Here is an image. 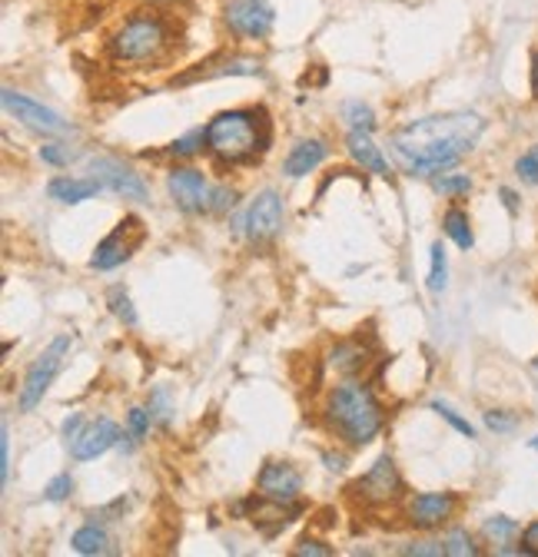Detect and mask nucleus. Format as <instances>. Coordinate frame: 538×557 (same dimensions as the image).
<instances>
[{
  "label": "nucleus",
  "mask_w": 538,
  "mask_h": 557,
  "mask_svg": "<svg viewBox=\"0 0 538 557\" xmlns=\"http://www.w3.org/2000/svg\"><path fill=\"white\" fill-rule=\"evenodd\" d=\"M486 133V116L455 110V113H436L413 120L389 136L392 160L402 173L432 180L439 173H449L458 166Z\"/></svg>",
  "instance_id": "1"
},
{
  "label": "nucleus",
  "mask_w": 538,
  "mask_h": 557,
  "mask_svg": "<svg viewBox=\"0 0 538 557\" xmlns=\"http://www.w3.org/2000/svg\"><path fill=\"white\" fill-rule=\"evenodd\" d=\"M326 422L346 445L359 448V445H369L382 432L386 411L366 382L350 379L326 395Z\"/></svg>",
  "instance_id": "2"
},
{
  "label": "nucleus",
  "mask_w": 538,
  "mask_h": 557,
  "mask_svg": "<svg viewBox=\"0 0 538 557\" xmlns=\"http://www.w3.org/2000/svg\"><path fill=\"white\" fill-rule=\"evenodd\" d=\"M207 147L220 163L246 166L269 150V123L262 110H223L207 123Z\"/></svg>",
  "instance_id": "3"
},
{
  "label": "nucleus",
  "mask_w": 538,
  "mask_h": 557,
  "mask_svg": "<svg viewBox=\"0 0 538 557\" xmlns=\"http://www.w3.org/2000/svg\"><path fill=\"white\" fill-rule=\"evenodd\" d=\"M170 47V24L154 11H137L120 24L110 40V50L123 63H154Z\"/></svg>",
  "instance_id": "4"
},
{
  "label": "nucleus",
  "mask_w": 538,
  "mask_h": 557,
  "mask_svg": "<svg viewBox=\"0 0 538 557\" xmlns=\"http://www.w3.org/2000/svg\"><path fill=\"white\" fill-rule=\"evenodd\" d=\"M66 352H71V335H57V338L44 348V352L37 356V362L27 369L24 385H21V395H17V408H21V411H34V408L44 401V395H47V388L53 385V379H57V372H60Z\"/></svg>",
  "instance_id": "5"
},
{
  "label": "nucleus",
  "mask_w": 538,
  "mask_h": 557,
  "mask_svg": "<svg viewBox=\"0 0 538 557\" xmlns=\"http://www.w3.org/2000/svg\"><path fill=\"white\" fill-rule=\"evenodd\" d=\"M350 492L356 498H363L366 505L379 508V505H392V502H399L402 495H406V484H402V474H399L395 461L389 455H382V458L372 461V468L363 478H356V484L350 487Z\"/></svg>",
  "instance_id": "6"
},
{
  "label": "nucleus",
  "mask_w": 538,
  "mask_h": 557,
  "mask_svg": "<svg viewBox=\"0 0 538 557\" xmlns=\"http://www.w3.org/2000/svg\"><path fill=\"white\" fill-rule=\"evenodd\" d=\"M147 239V230L137 216H123L117 223V230L97 246V252L90 256V265L100 269V272H110L117 265H123L133 252H137Z\"/></svg>",
  "instance_id": "7"
},
{
  "label": "nucleus",
  "mask_w": 538,
  "mask_h": 557,
  "mask_svg": "<svg viewBox=\"0 0 538 557\" xmlns=\"http://www.w3.org/2000/svg\"><path fill=\"white\" fill-rule=\"evenodd\" d=\"M4 110L11 116H17L27 129L40 133V136H71L74 133V126L66 123L60 113H53L50 107H44V103L17 94L14 87H4Z\"/></svg>",
  "instance_id": "8"
},
{
  "label": "nucleus",
  "mask_w": 538,
  "mask_h": 557,
  "mask_svg": "<svg viewBox=\"0 0 538 557\" xmlns=\"http://www.w3.org/2000/svg\"><path fill=\"white\" fill-rule=\"evenodd\" d=\"M283 220H286L283 196L277 189H262V193H256V199L246 209L243 233L249 236V243H269L280 236Z\"/></svg>",
  "instance_id": "9"
},
{
  "label": "nucleus",
  "mask_w": 538,
  "mask_h": 557,
  "mask_svg": "<svg viewBox=\"0 0 538 557\" xmlns=\"http://www.w3.org/2000/svg\"><path fill=\"white\" fill-rule=\"evenodd\" d=\"M223 21H227L230 34H236L243 40H262V37H269V30H273L277 14L266 0H230Z\"/></svg>",
  "instance_id": "10"
},
{
  "label": "nucleus",
  "mask_w": 538,
  "mask_h": 557,
  "mask_svg": "<svg viewBox=\"0 0 538 557\" xmlns=\"http://www.w3.org/2000/svg\"><path fill=\"white\" fill-rule=\"evenodd\" d=\"M167 189L173 196V206L183 209V213H204L210 209V183L207 176L193 170V166H176L170 176H167Z\"/></svg>",
  "instance_id": "11"
},
{
  "label": "nucleus",
  "mask_w": 538,
  "mask_h": 557,
  "mask_svg": "<svg viewBox=\"0 0 538 557\" xmlns=\"http://www.w3.org/2000/svg\"><path fill=\"white\" fill-rule=\"evenodd\" d=\"M259 498L269 502H296L303 492V474L290 461H266L256 474Z\"/></svg>",
  "instance_id": "12"
},
{
  "label": "nucleus",
  "mask_w": 538,
  "mask_h": 557,
  "mask_svg": "<svg viewBox=\"0 0 538 557\" xmlns=\"http://www.w3.org/2000/svg\"><path fill=\"white\" fill-rule=\"evenodd\" d=\"M458 511V495L455 492H426L409 502V524L419 531H436L445 521H452Z\"/></svg>",
  "instance_id": "13"
},
{
  "label": "nucleus",
  "mask_w": 538,
  "mask_h": 557,
  "mask_svg": "<svg viewBox=\"0 0 538 557\" xmlns=\"http://www.w3.org/2000/svg\"><path fill=\"white\" fill-rule=\"evenodd\" d=\"M259 70L262 66L253 57H213L207 63H199L196 70H189V74L173 77V87H186L196 81H217V77H256Z\"/></svg>",
  "instance_id": "14"
},
{
  "label": "nucleus",
  "mask_w": 538,
  "mask_h": 557,
  "mask_svg": "<svg viewBox=\"0 0 538 557\" xmlns=\"http://www.w3.org/2000/svg\"><path fill=\"white\" fill-rule=\"evenodd\" d=\"M90 173H94V180H100L107 189H113V193H120L123 199H147V183L133 173L130 166H123V163H117V160H94L90 163Z\"/></svg>",
  "instance_id": "15"
},
{
  "label": "nucleus",
  "mask_w": 538,
  "mask_h": 557,
  "mask_svg": "<svg viewBox=\"0 0 538 557\" xmlns=\"http://www.w3.org/2000/svg\"><path fill=\"white\" fill-rule=\"evenodd\" d=\"M117 438H120L117 422H110V418H97V422H87L84 432L71 442V455L77 461H94L103 451H110L117 445Z\"/></svg>",
  "instance_id": "16"
},
{
  "label": "nucleus",
  "mask_w": 538,
  "mask_h": 557,
  "mask_svg": "<svg viewBox=\"0 0 538 557\" xmlns=\"http://www.w3.org/2000/svg\"><path fill=\"white\" fill-rule=\"evenodd\" d=\"M346 150H350L353 163L363 166L366 173L389 176V160L382 157V147L372 144L369 129H350V136H346Z\"/></svg>",
  "instance_id": "17"
},
{
  "label": "nucleus",
  "mask_w": 538,
  "mask_h": 557,
  "mask_svg": "<svg viewBox=\"0 0 538 557\" xmlns=\"http://www.w3.org/2000/svg\"><path fill=\"white\" fill-rule=\"evenodd\" d=\"M326 153L329 150H326L322 139H296V144L290 147V153H286V160H283V173L290 180H303L326 160Z\"/></svg>",
  "instance_id": "18"
},
{
  "label": "nucleus",
  "mask_w": 538,
  "mask_h": 557,
  "mask_svg": "<svg viewBox=\"0 0 538 557\" xmlns=\"http://www.w3.org/2000/svg\"><path fill=\"white\" fill-rule=\"evenodd\" d=\"M100 189H107L100 180H74V176H57L47 183V196L63 202V206H77V202H87L94 196H100Z\"/></svg>",
  "instance_id": "19"
},
{
  "label": "nucleus",
  "mask_w": 538,
  "mask_h": 557,
  "mask_svg": "<svg viewBox=\"0 0 538 557\" xmlns=\"http://www.w3.org/2000/svg\"><path fill=\"white\" fill-rule=\"evenodd\" d=\"M369 352H366V345H359V342H340L329 352V369L332 372H343V375H356V372H363L366 369V359Z\"/></svg>",
  "instance_id": "20"
},
{
  "label": "nucleus",
  "mask_w": 538,
  "mask_h": 557,
  "mask_svg": "<svg viewBox=\"0 0 538 557\" xmlns=\"http://www.w3.org/2000/svg\"><path fill=\"white\" fill-rule=\"evenodd\" d=\"M442 233H445L462 252H468V249L476 246L473 220H468V213H465V209H458V206L445 209V216H442Z\"/></svg>",
  "instance_id": "21"
},
{
  "label": "nucleus",
  "mask_w": 538,
  "mask_h": 557,
  "mask_svg": "<svg viewBox=\"0 0 538 557\" xmlns=\"http://www.w3.org/2000/svg\"><path fill=\"white\" fill-rule=\"evenodd\" d=\"M482 537H486L489 544L502 547V544H512L515 537H522V528H518V521L509 518V515H492V518L482 521Z\"/></svg>",
  "instance_id": "22"
},
{
  "label": "nucleus",
  "mask_w": 538,
  "mask_h": 557,
  "mask_svg": "<svg viewBox=\"0 0 538 557\" xmlns=\"http://www.w3.org/2000/svg\"><path fill=\"white\" fill-rule=\"evenodd\" d=\"M71 544H74V550L84 554V557H97V554H110V550H113L107 531L97 528V524H87V528L74 531V541H71Z\"/></svg>",
  "instance_id": "23"
},
{
  "label": "nucleus",
  "mask_w": 538,
  "mask_h": 557,
  "mask_svg": "<svg viewBox=\"0 0 538 557\" xmlns=\"http://www.w3.org/2000/svg\"><path fill=\"white\" fill-rule=\"evenodd\" d=\"M442 541H445V557H479L482 554V547L465 528H452Z\"/></svg>",
  "instance_id": "24"
},
{
  "label": "nucleus",
  "mask_w": 538,
  "mask_h": 557,
  "mask_svg": "<svg viewBox=\"0 0 538 557\" xmlns=\"http://www.w3.org/2000/svg\"><path fill=\"white\" fill-rule=\"evenodd\" d=\"M473 176H465V173H442V176H432V189L439 193V196H449V199H455V196H468L473 193Z\"/></svg>",
  "instance_id": "25"
},
{
  "label": "nucleus",
  "mask_w": 538,
  "mask_h": 557,
  "mask_svg": "<svg viewBox=\"0 0 538 557\" xmlns=\"http://www.w3.org/2000/svg\"><path fill=\"white\" fill-rule=\"evenodd\" d=\"M449 289V262H445V246H432V265H429V293H445Z\"/></svg>",
  "instance_id": "26"
},
{
  "label": "nucleus",
  "mask_w": 538,
  "mask_h": 557,
  "mask_svg": "<svg viewBox=\"0 0 538 557\" xmlns=\"http://www.w3.org/2000/svg\"><path fill=\"white\" fill-rule=\"evenodd\" d=\"M150 422H154V411L150 408H130L126 414V438L130 442H144L150 435Z\"/></svg>",
  "instance_id": "27"
},
{
  "label": "nucleus",
  "mask_w": 538,
  "mask_h": 557,
  "mask_svg": "<svg viewBox=\"0 0 538 557\" xmlns=\"http://www.w3.org/2000/svg\"><path fill=\"white\" fill-rule=\"evenodd\" d=\"M343 120H346L353 129H369V133H372V126H376V113H372L366 103H359V100L343 103Z\"/></svg>",
  "instance_id": "28"
},
{
  "label": "nucleus",
  "mask_w": 538,
  "mask_h": 557,
  "mask_svg": "<svg viewBox=\"0 0 538 557\" xmlns=\"http://www.w3.org/2000/svg\"><path fill=\"white\" fill-rule=\"evenodd\" d=\"M486 429L496 435H512L518 429V414L505 411V408H489L486 411Z\"/></svg>",
  "instance_id": "29"
},
{
  "label": "nucleus",
  "mask_w": 538,
  "mask_h": 557,
  "mask_svg": "<svg viewBox=\"0 0 538 557\" xmlns=\"http://www.w3.org/2000/svg\"><path fill=\"white\" fill-rule=\"evenodd\" d=\"M515 176H518L525 186H538V144L528 147V150L515 160Z\"/></svg>",
  "instance_id": "30"
},
{
  "label": "nucleus",
  "mask_w": 538,
  "mask_h": 557,
  "mask_svg": "<svg viewBox=\"0 0 538 557\" xmlns=\"http://www.w3.org/2000/svg\"><path fill=\"white\" fill-rule=\"evenodd\" d=\"M429 408H432V411H436L439 418H445V422H449V425H452V429H455L458 435H465V438H476V429H473V422H465V418H462V414H458L455 408H449L445 401H439V398H436V401H432Z\"/></svg>",
  "instance_id": "31"
},
{
  "label": "nucleus",
  "mask_w": 538,
  "mask_h": 557,
  "mask_svg": "<svg viewBox=\"0 0 538 557\" xmlns=\"http://www.w3.org/2000/svg\"><path fill=\"white\" fill-rule=\"evenodd\" d=\"M110 309H113V315L120 319V322H126L130 329L137 325V312H133V306H130V296L117 286V289H110Z\"/></svg>",
  "instance_id": "32"
},
{
  "label": "nucleus",
  "mask_w": 538,
  "mask_h": 557,
  "mask_svg": "<svg viewBox=\"0 0 538 557\" xmlns=\"http://www.w3.org/2000/svg\"><path fill=\"white\" fill-rule=\"evenodd\" d=\"M204 144H207V129H193V133H186L183 139H176V144L170 147V153L186 160V157H193L199 147H204Z\"/></svg>",
  "instance_id": "33"
},
{
  "label": "nucleus",
  "mask_w": 538,
  "mask_h": 557,
  "mask_svg": "<svg viewBox=\"0 0 538 557\" xmlns=\"http://www.w3.org/2000/svg\"><path fill=\"white\" fill-rule=\"evenodd\" d=\"M74 492V478L71 474H57L47 487H44V498L47 502H66Z\"/></svg>",
  "instance_id": "34"
},
{
  "label": "nucleus",
  "mask_w": 538,
  "mask_h": 557,
  "mask_svg": "<svg viewBox=\"0 0 538 557\" xmlns=\"http://www.w3.org/2000/svg\"><path fill=\"white\" fill-rule=\"evenodd\" d=\"M399 554H406V557H445V541H419V544H406Z\"/></svg>",
  "instance_id": "35"
},
{
  "label": "nucleus",
  "mask_w": 538,
  "mask_h": 557,
  "mask_svg": "<svg viewBox=\"0 0 538 557\" xmlns=\"http://www.w3.org/2000/svg\"><path fill=\"white\" fill-rule=\"evenodd\" d=\"M77 153L71 147H63V144H53V147H40V160L50 163V166H66Z\"/></svg>",
  "instance_id": "36"
},
{
  "label": "nucleus",
  "mask_w": 538,
  "mask_h": 557,
  "mask_svg": "<svg viewBox=\"0 0 538 557\" xmlns=\"http://www.w3.org/2000/svg\"><path fill=\"white\" fill-rule=\"evenodd\" d=\"M236 206V189H227V186H217L210 193V213H227V209Z\"/></svg>",
  "instance_id": "37"
},
{
  "label": "nucleus",
  "mask_w": 538,
  "mask_h": 557,
  "mask_svg": "<svg viewBox=\"0 0 538 557\" xmlns=\"http://www.w3.org/2000/svg\"><path fill=\"white\" fill-rule=\"evenodd\" d=\"M293 554H296V557H332V547H326V544L316 541V537H303V541L293 547Z\"/></svg>",
  "instance_id": "38"
},
{
  "label": "nucleus",
  "mask_w": 538,
  "mask_h": 557,
  "mask_svg": "<svg viewBox=\"0 0 538 557\" xmlns=\"http://www.w3.org/2000/svg\"><path fill=\"white\" fill-rule=\"evenodd\" d=\"M522 550L525 557H538V521L522 528Z\"/></svg>",
  "instance_id": "39"
},
{
  "label": "nucleus",
  "mask_w": 538,
  "mask_h": 557,
  "mask_svg": "<svg viewBox=\"0 0 538 557\" xmlns=\"http://www.w3.org/2000/svg\"><path fill=\"white\" fill-rule=\"evenodd\" d=\"M0 461H4V468H0V478H4V484L11 481V432L4 425V442H0Z\"/></svg>",
  "instance_id": "40"
},
{
  "label": "nucleus",
  "mask_w": 538,
  "mask_h": 557,
  "mask_svg": "<svg viewBox=\"0 0 538 557\" xmlns=\"http://www.w3.org/2000/svg\"><path fill=\"white\" fill-rule=\"evenodd\" d=\"M81 432H84V414H71V418H66V422H63V438L74 442Z\"/></svg>",
  "instance_id": "41"
},
{
  "label": "nucleus",
  "mask_w": 538,
  "mask_h": 557,
  "mask_svg": "<svg viewBox=\"0 0 538 557\" xmlns=\"http://www.w3.org/2000/svg\"><path fill=\"white\" fill-rule=\"evenodd\" d=\"M499 196H502V202H505L509 213H518V196H515L509 186H502V189H499Z\"/></svg>",
  "instance_id": "42"
},
{
  "label": "nucleus",
  "mask_w": 538,
  "mask_h": 557,
  "mask_svg": "<svg viewBox=\"0 0 538 557\" xmlns=\"http://www.w3.org/2000/svg\"><path fill=\"white\" fill-rule=\"evenodd\" d=\"M531 94L538 97V53L531 57Z\"/></svg>",
  "instance_id": "43"
},
{
  "label": "nucleus",
  "mask_w": 538,
  "mask_h": 557,
  "mask_svg": "<svg viewBox=\"0 0 538 557\" xmlns=\"http://www.w3.org/2000/svg\"><path fill=\"white\" fill-rule=\"evenodd\" d=\"M326 461H329V468H332V471H340V468H343V458H332V455H326Z\"/></svg>",
  "instance_id": "44"
},
{
  "label": "nucleus",
  "mask_w": 538,
  "mask_h": 557,
  "mask_svg": "<svg viewBox=\"0 0 538 557\" xmlns=\"http://www.w3.org/2000/svg\"><path fill=\"white\" fill-rule=\"evenodd\" d=\"M147 4H157V8H167V4H180V0H147Z\"/></svg>",
  "instance_id": "45"
},
{
  "label": "nucleus",
  "mask_w": 538,
  "mask_h": 557,
  "mask_svg": "<svg viewBox=\"0 0 538 557\" xmlns=\"http://www.w3.org/2000/svg\"><path fill=\"white\" fill-rule=\"evenodd\" d=\"M528 448H531V451H538V435H535V438H528Z\"/></svg>",
  "instance_id": "46"
},
{
  "label": "nucleus",
  "mask_w": 538,
  "mask_h": 557,
  "mask_svg": "<svg viewBox=\"0 0 538 557\" xmlns=\"http://www.w3.org/2000/svg\"><path fill=\"white\" fill-rule=\"evenodd\" d=\"M531 366H535V372H538V356H535V362H531Z\"/></svg>",
  "instance_id": "47"
}]
</instances>
